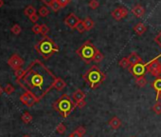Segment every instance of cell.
Masks as SVG:
<instances>
[{
    "instance_id": "f6af8a7d",
    "label": "cell",
    "mask_w": 161,
    "mask_h": 137,
    "mask_svg": "<svg viewBox=\"0 0 161 137\" xmlns=\"http://www.w3.org/2000/svg\"><path fill=\"white\" fill-rule=\"evenodd\" d=\"M23 137H31V136H30V135H24Z\"/></svg>"
},
{
    "instance_id": "52a82bcc",
    "label": "cell",
    "mask_w": 161,
    "mask_h": 137,
    "mask_svg": "<svg viewBox=\"0 0 161 137\" xmlns=\"http://www.w3.org/2000/svg\"><path fill=\"white\" fill-rule=\"evenodd\" d=\"M128 70L135 78L140 76H144L147 74V63L141 62L136 65L131 66Z\"/></svg>"
},
{
    "instance_id": "603a6c76",
    "label": "cell",
    "mask_w": 161,
    "mask_h": 137,
    "mask_svg": "<svg viewBox=\"0 0 161 137\" xmlns=\"http://www.w3.org/2000/svg\"><path fill=\"white\" fill-rule=\"evenodd\" d=\"M119 65L122 68H129L131 67V64H130V61H129L128 57H123L122 59H121L119 61Z\"/></svg>"
},
{
    "instance_id": "f546056e",
    "label": "cell",
    "mask_w": 161,
    "mask_h": 137,
    "mask_svg": "<svg viewBox=\"0 0 161 137\" xmlns=\"http://www.w3.org/2000/svg\"><path fill=\"white\" fill-rule=\"evenodd\" d=\"M65 131H66V127H65L63 123H60V124L56 127V132H57V133H59V134H64Z\"/></svg>"
},
{
    "instance_id": "cb8c5ba5",
    "label": "cell",
    "mask_w": 161,
    "mask_h": 137,
    "mask_svg": "<svg viewBox=\"0 0 161 137\" xmlns=\"http://www.w3.org/2000/svg\"><path fill=\"white\" fill-rule=\"evenodd\" d=\"M84 25H85V28H86V31H90L94 28V21L92 20L90 17H86L84 20Z\"/></svg>"
},
{
    "instance_id": "8fae6325",
    "label": "cell",
    "mask_w": 161,
    "mask_h": 137,
    "mask_svg": "<svg viewBox=\"0 0 161 137\" xmlns=\"http://www.w3.org/2000/svg\"><path fill=\"white\" fill-rule=\"evenodd\" d=\"M85 94L83 93V91L82 90V89H76L74 93H73V94H72V99H73V101H74V103L75 104H78V103H80V102H82V101H84V99H85Z\"/></svg>"
},
{
    "instance_id": "e0dca14e",
    "label": "cell",
    "mask_w": 161,
    "mask_h": 137,
    "mask_svg": "<svg viewBox=\"0 0 161 137\" xmlns=\"http://www.w3.org/2000/svg\"><path fill=\"white\" fill-rule=\"evenodd\" d=\"M65 87H66L65 81L63 80V79L60 78V77H57L56 80H55V82H54V89H57V90H59V91H61V90H63Z\"/></svg>"
},
{
    "instance_id": "8992f818",
    "label": "cell",
    "mask_w": 161,
    "mask_h": 137,
    "mask_svg": "<svg viewBox=\"0 0 161 137\" xmlns=\"http://www.w3.org/2000/svg\"><path fill=\"white\" fill-rule=\"evenodd\" d=\"M159 57H161V54L147 63V73L151 74L155 78L161 75V62L159 61Z\"/></svg>"
},
{
    "instance_id": "7c38bea8",
    "label": "cell",
    "mask_w": 161,
    "mask_h": 137,
    "mask_svg": "<svg viewBox=\"0 0 161 137\" xmlns=\"http://www.w3.org/2000/svg\"><path fill=\"white\" fill-rule=\"evenodd\" d=\"M152 88L155 90L156 93V97H155V100L158 101V96L161 93V76L160 77H157L155 78V80L154 82H152Z\"/></svg>"
},
{
    "instance_id": "4dcf8cb0",
    "label": "cell",
    "mask_w": 161,
    "mask_h": 137,
    "mask_svg": "<svg viewBox=\"0 0 161 137\" xmlns=\"http://www.w3.org/2000/svg\"><path fill=\"white\" fill-rule=\"evenodd\" d=\"M11 31H12V33H13V34H15V35H18L20 33H21V31H22V29H21V27L18 25V24H14L12 27V29H11Z\"/></svg>"
},
{
    "instance_id": "5b68a950",
    "label": "cell",
    "mask_w": 161,
    "mask_h": 137,
    "mask_svg": "<svg viewBox=\"0 0 161 137\" xmlns=\"http://www.w3.org/2000/svg\"><path fill=\"white\" fill-rule=\"evenodd\" d=\"M97 51H98V49L95 47L94 44L91 41L87 40L76 51V53L81 57V59L85 64L88 65L93 61V58H94Z\"/></svg>"
},
{
    "instance_id": "1f68e13d",
    "label": "cell",
    "mask_w": 161,
    "mask_h": 137,
    "mask_svg": "<svg viewBox=\"0 0 161 137\" xmlns=\"http://www.w3.org/2000/svg\"><path fill=\"white\" fill-rule=\"evenodd\" d=\"M49 32H50V28L47 25H45V24H42L41 25V34L43 36H47Z\"/></svg>"
},
{
    "instance_id": "83f0119b",
    "label": "cell",
    "mask_w": 161,
    "mask_h": 137,
    "mask_svg": "<svg viewBox=\"0 0 161 137\" xmlns=\"http://www.w3.org/2000/svg\"><path fill=\"white\" fill-rule=\"evenodd\" d=\"M50 13V11L49 9L45 7V6H42L40 9H39V15L42 16V17H45V16H48Z\"/></svg>"
},
{
    "instance_id": "d6986e66",
    "label": "cell",
    "mask_w": 161,
    "mask_h": 137,
    "mask_svg": "<svg viewBox=\"0 0 161 137\" xmlns=\"http://www.w3.org/2000/svg\"><path fill=\"white\" fill-rule=\"evenodd\" d=\"M32 119H33L32 115L28 111L24 112V113L22 114V116H21V120L23 121V123H25V124H30L32 121Z\"/></svg>"
},
{
    "instance_id": "9a60e30c",
    "label": "cell",
    "mask_w": 161,
    "mask_h": 137,
    "mask_svg": "<svg viewBox=\"0 0 161 137\" xmlns=\"http://www.w3.org/2000/svg\"><path fill=\"white\" fill-rule=\"evenodd\" d=\"M128 59H129V61H130V64H131V66H134V65H136V64H139V63H141V62H143L142 61V58L137 54L136 53H130V55L128 56Z\"/></svg>"
},
{
    "instance_id": "ac0fdd59",
    "label": "cell",
    "mask_w": 161,
    "mask_h": 137,
    "mask_svg": "<svg viewBox=\"0 0 161 137\" xmlns=\"http://www.w3.org/2000/svg\"><path fill=\"white\" fill-rule=\"evenodd\" d=\"M85 132H86L85 128L81 126V127L77 128L73 132H71L69 134V137H83L85 134Z\"/></svg>"
},
{
    "instance_id": "3957f363",
    "label": "cell",
    "mask_w": 161,
    "mask_h": 137,
    "mask_svg": "<svg viewBox=\"0 0 161 137\" xmlns=\"http://www.w3.org/2000/svg\"><path fill=\"white\" fill-rule=\"evenodd\" d=\"M83 79L86 82L90 89H95L104 82V80L106 79V75L100 70L98 66L94 65L88 68L87 72L83 75Z\"/></svg>"
},
{
    "instance_id": "6da1fadb",
    "label": "cell",
    "mask_w": 161,
    "mask_h": 137,
    "mask_svg": "<svg viewBox=\"0 0 161 137\" xmlns=\"http://www.w3.org/2000/svg\"><path fill=\"white\" fill-rule=\"evenodd\" d=\"M56 78L57 76L42 61L35 59L26 68L24 75L15 82L39 103L54 88Z\"/></svg>"
},
{
    "instance_id": "836d02e7",
    "label": "cell",
    "mask_w": 161,
    "mask_h": 137,
    "mask_svg": "<svg viewBox=\"0 0 161 137\" xmlns=\"http://www.w3.org/2000/svg\"><path fill=\"white\" fill-rule=\"evenodd\" d=\"M50 8H51V10H52L53 12H55V13H56V12H58V11L62 8V7L60 6V4L58 3L57 0H55V1H54V2L50 6Z\"/></svg>"
},
{
    "instance_id": "9c48e42d",
    "label": "cell",
    "mask_w": 161,
    "mask_h": 137,
    "mask_svg": "<svg viewBox=\"0 0 161 137\" xmlns=\"http://www.w3.org/2000/svg\"><path fill=\"white\" fill-rule=\"evenodd\" d=\"M79 21H80L79 17L74 13H69L64 18V24L67 27H69L71 30H74L76 28Z\"/></svg>"
},
{
    "instance_id": "e575fe53",
    "label": "cell",
    "mask_w": 161,
    "mask_h": 137,
    "mask_svg": "<svg viewBox=\"0 0 161 137\" xmlns=\"http://www.w3.org/2000/svg\"><path fill=\"white\" fill-rule=\"evenodd\" d=\"M25 71L26 70H24V68H18V70H16V71H14V75L16 76V79L17 78H20V77H22L23 75H24V74H25Z\"/></svg>"
},
{
    "instance_id": "d4e9b609",
    "label": "cell",
    "mask_w": 161,
    "mask_h": 137,
    "mask_svg": "<svg viewBox=\"0 0 161 137\" xmlns=\"http://www.w3.org/2000/svg\"><path fill=\"white\" fill-rule=\"evenodd\" d=\"M75 30H77L80 33H83L86 31V28H85V25H84V21L83 20H81L78 22V24L75 28Z\"/></svg>"
},
{
    "instance_id": "ba28073f",
    "label": "cell",
    "mask_w": 161,
    "mask_h": 137,
    "mask_svg": "<svg viewBox=\"0 0 161 137\" xmlns=\"http://www.w3.org/2000/svg\"><path fill=\"white\" fill-rule=\"evenodd\" d=\"M25 64V61L22 57H20L18 54H13L10 57L8 60V65L12 68V70L16 71L18 68H21L23 65Z\"/></svg>"
},
{
    "instance_id": "60d3db41",
    "label": "cell",
    "mask_w": 161,
    "mask_h": 137,
    "mask_svg": "<svg viewBox=\"0 0 161 137\" xmlns=\"http://www.w3.org/2000/svg\"><path fill=\"white\" fill-rule=\"evenodd\" d=\"M41 1H42L44 4L47 5V6H50V5L55 1V0H41Z\"/></svg>"
},
{
    "instance_id": "bcb514c9",
    "label": "cell",
    "mask_w": 161,
    "mask_h": 137,
    "mask_svg": "<svg viewBox=\"0 0 161 137\" xmlns=\"http://www.w3.org/2000/svg\"><path fill=\"white\" fill-rule=\"evenodd\" d=\"M131 137H134V136H131Z\"/></svg>"
},
{
    "instance_id": "f1b7e54d",
    "label": "cell",
    "mask_w": 161,
    "mask_h": 137,
    "mask_svg": "<svg viewBox=\"0 0 161 137\" xmlns=\"http://www.w3.org/2000/svg\"><path fill=\"white\" fill-rule=\"evenodd\" d=\"M152 109L157 114V115H160V114H161V102H158V101H157V102L153 106Z\"/></svg>"
},
{
    "instance_id": "7dc6e473",
    "label": "cell",
    "mask_w": 161,
    "mask_h": 137,
    "mask_svg": "<svg viewBox=\"0 0 161 137\" xmlns=\"http://www.w3.org/2000/svg\"><path fill=\"white\" fill-rule=\"evenodd\" d=\"M68 137H69V136H68Z\"/></svg>"
},
{
    "instance_id": "7a4b0ae2",
    "label": "cell",
    "mask_w": 161,
    "mask_h": 137,
    "mask_svg": "<svg viewBox=\"0 0 161 137\" xmlns=\"http://www.w3.org/2000/svg\"><path fill=\"white\" fill-rule=\"evenodd\" d=\"M34 49L44 59H49L54 53L59 52L58 45L48 35L43 36V38L34 46Z\"/></svg>"
},
{
    "instance_id": "74e56055",
    "label": "cell",
    "mask_w": 161,
    "mask_h": 137,
    "mask_svg": "<svg viewBox=\"0 0 161 137\" xmlns=\"http://www.w3.org/2000/svg\"><path fill=\"white\" fill-rule=\"evenodd\" d=\"M154 42L161 48V31L158 33V34L154 37Z\"/></svg>"
},
{
    "instance_id": "484cf974",
    "label": "cell",
    "mask_w": 161,
    "mask_h": 137,
    "mask_svg": "<svg viewBox=\"0 0 161 137\" xmlns=\"http://www.w3.org/2000/svg\"><path fill=\"white\" fill-rule=\"evenodd\" d=\"M14 90H15V89H14V87H13L12 84H7L6 87H5V89H4L5 94H8V95L12 94L14 93Z\"/></svg>"
},
{
    "instance_id": "ffe728a7",
    "label": "cell",
    "mask_w": 161,
    "mask_h": 137,
    "mask_svg": "<svg viewBox=\"0 0 161 137\" xmlns=\"http://www.w3.org/2000/svg\"><path fill=\"white\" fill-rule=\"evenodd\" d=\"M112 16L115 20H117V21H120L123 18V15H122V13H121V8H118L116 10H114L112 12Z\"/></svg>"
},
{
    "instance_id": "7bdbcfd3",
    "label": "cell",
    "mask_w": 161,
    "mask_h": 137,
    "mask_svg": "<svg viewBox=\"0 0 161 137\" xmlns=\"http://www.w3.org/2000/svg\"><path fill=\"white\" fill-rule=\"evenodd\" d=\"M3 5H4V1H3V0H0V8H1Z\"/></svg>"
},
{
    "instance_id": "ee69618b",
    "label": "cell",
    "mask_w": 161,
    "mask_h": 137,
    "mask_svg": "<svg viewBox=\"0 0 161 137\" xmlns=\"http://www.w3.org/2000/svg\"><path fill=\"white\" fill-rule=\"evenodd\" d=\"M160 99V101H161V93H160V94H159V96H158V100Z\"/></svg>"
},
{
    "instance_id": "44dd1931",
    "label": "cell",
    "mask_w": 161,
    "mask_h": 137,
    "mask_svg": "<svg viewBox=\"0 0 161 137\" xmlns=\"http://www.w3.org/2000/svg\"><path fill=\"white\" fill-rule=\"evenodd\" d=\"M135 84L137 87L140 88H143L147 85V79L145 78V76H140L135 78Z\"/></svg>"
},
{
    "instance_id": "ab89813d",
    "label": "cell",
    "mask_w": 161,
    "mask_h": 137,
    "mask_svg": "<svg viewBox=\"0 0 161 137\" xmlns=\"http://www.w3.org/2000/svg\"><path fill=\"white\" fill-rule=\"evenodd\" d=\"M85 106H86L85 100H84V101H82V102H80V103H78V104H76V107L79 108V109H83V108H84Z\"/></svg>"
},
{
    "instance_id": "7402d4cb",
    "label": "cell",
    "mask_w": 161,
    "mask_h": 137,
    "mask_svg": "<svg viewBox=\"0 0 161 137\" xmlns=\"http://www.w3.org/2000/svg\"><path fill=\"white\" fill-rule=\"evenodd\" d=\"M24 13H25V15H27V16L31 17V15H33V14H35V13H36V9H35L33 6L29 5V6H27V7L25 8V10H24Z\"/></svg>"
},
{
    "instance_id": "4316f807",
    "label": "cell",
    "mask_w": 161,
    "mask_h": 137,
    "mask_svg": "<svg viewBox=\"0 0 161 137\" xmlns=\"http://www.w3.org/2000/svg\"><path fill=\"white\" fill-rule=\"evenodd\" d=\"M103 59H104V55L98 50L97 53H96V54H95V56H94V58H93V61L96 62V63H100V62H102Z\"/></svg>"
},
{
    "instance_id": "5bb4252c",
    "label": "cell",
    "mask_w": 161,
    "mask_h": 137,
    "mask_svg": "<svg viewBox=\"0 0 161 137\" xmlns=\"http://www.w3.org/2000/svg\"><path fill=\"white\" fill-rule=\"evenodd\" d=\"M108 125H109V127H111L113 129H120L121 126V120L119 117H117V116H114V117H112V118L108 121Z\"/></svg>"
},
{
    "instance_id": "30bf717a",
    "label": "cell",
    "mask_w": 161,
    "mask_h": 137,
    "mask_svg": "<svg viewBox=\"0 0 161 137\" xmlns=\"http://www.w3.org/2000/svg\"><path fill=\"white\" fill-rule=\"evenodd\" d=\"M19 99H20V101L23 104H24L25 106H27V107H29V108H31L34 104H36L35 98L31 94H30L29 93H27V91H25V93L20 96Z\"/></svg>"
},
{
    "instance_id": "b9f144b4",
    "label": "cell",
    "mask_w": 161,
    "mask_h": 137,
    "mask_svg": "<svg viewBox=\"0 0 161 137\" xmlns=\"http://www.w3.org/2000/svg\"><path fill=\"white\" fill-rule=\"evenodd\" d=\"M4 93V89L1 87V86H0V96H1L2 95V94Z\"/></svg>"
},
{
    "instance_id": "d6a6232c",
    "label": "cell",
    "mask_w": 161,
    "mask_h": 137,
    "mask_svg": "<svg viewBox=\"0 0 161 137\" xmlns=\"http://www.w3.org/2000/svg\"><path fill=\"white\" fill-rule=\"evenodd\" d=\"M100 6V3L98 2V0H90L89 2V8L92 10H96Z\"/></svg>"
},
{
    "instance_id": "277c9868",
    "label": "cell",
    "mask_w": 161,
    "mask_h": 137,
    "mask_svg": "<svg viewBox=\"0 0 161 137\" xmlns=\"http://www.w3.org/2000/svg\"><path fill=\"white\" fill-rule=\"evenodd\" d=\"M52 108L60 114L62 117L66 118L77 107H76V104L74 103L72 97H70L68 94H64L62 96H60L52 104Z\"/></svg>"
},
{
    "instance_id": "d590c367",
    "label": "cell",
    "mask_w": 161,
    "mask_h": 137,
    "mask_svg": "<svg viewBox=\"0 0 161 137\" xmlns=\"http://www.w3.org/2000/svg\"><path fill=\"white\" fill-rule=\"evenodd\" d=\"M32 32H33V33H35V34H39V33H41V25H38V24H35L33 27H32Z\"/></svg>"
},
{
    "instance_id": "4fadbf2b",
    "label": "cell",
    "mask_w": 161,
    "mask_h": 137,
    "mask_svg": "<svg viewBox=\"0 0 161 137\" xmlns=\"http://www.w3.org/2000/svg\"><path fill=\"white\" fill-rule=\"evenodd\" d=\"M132 13L137 17V18H140L144 15L145 13V9L143 8V6L141 5H135L133 9H132Z\"/></svg>"
},
{
    "instance_id": "2e32d148",
    "label": "cell",
    "mask_w": 161,
    "mask_h": 137,
    "mask_svg": "<svg viewBox=\"0 0 161 137\" xmlns=\"http://www.w3.org/2000/svg\"><path fill=\"white\" fill-rule=\"evenodd\" d=\"M134 31L137 35H142L147 31V28L143 23H137V24L134 27Z\"/></svg>"
},
{
    "instance_id": "8d00e7d4",
    "label": "cell",
    "mask_w": 161,
    "mask_h": 137,
    "mask_svg": "<svg viewBox=\"0 0 161 137\" xmlns=\"http://www.w3.org/2000/svg\"><path fill=\"white\" fill-rule=\"evenodd\" d=\"M57 1H58V3L60 4V6L62 8H64L65 6H67L68 4H69L70 0H57Z\"/></svg>"
},
{
    "instance_id": "f35d334b",
    "label": "cell",
    "mask_w": 161,
    "mask_h": 137,
    "mask_svg": "<svg viewBox=\"0 0 161 137\" xmlns=\"http://www.w3.org/2000/svg\"><path fill=\"white\" fill-rule=\"evenodd\" d=\"M38 19H39V15H38L37 13H35V14H33V15H31V16L30 17V20H31L32 23H36V22L38 21Z\"/></svg>"
}]
</instances>
